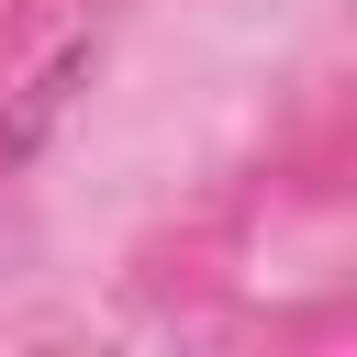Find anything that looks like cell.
<instances>
[{"label":"cell","mask_w":357,"mask_h":357,"mask_svg":"<svg viewBox=\"0 0 357 357\" xmlns=\"http://www.w3.org/2000/svg\"><path fill=\"white\" fill-rule=\"evenodd\" d=\"M67 78H78V56H56V67H45L33 89H22V112L0 123V178H11L22 156H33V134H45V123H56V100H67Z\"/></svg>","instance_id":"cell-1"}]
</instances>
